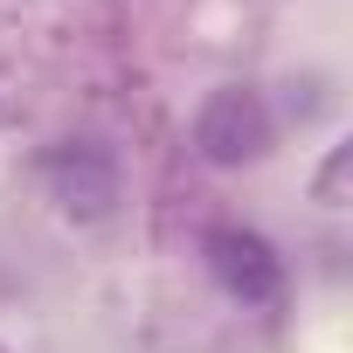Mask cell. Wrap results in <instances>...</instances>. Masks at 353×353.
Wrapping results in <instances>:
<instances>
[{"mask_svg": "<svg viewBox=\"0 0 353 353\" xmlns=\"http://www.w3.org/2000/svg\"><path fill=\"white\" fill-rule=\"evenodd\" d=\"M194 145H201V159H215V166L256 159V152L270 145V111H263V97H256V90H215V97L194 111Z\"/></svg>", "mask_w": 353, "mask_h": 353, "instance_id": "cell-1", "label": "cell"}, {"mask_svg": "<svg viewBox=\"0 0 353 353\" xmlns=\"http://www.w3.org/2000/svg\"><path fill=\"white\" fill-rule=\"evenodd\" d=\"M42 181H49V201H56L63 215H77V222H104V215L118 208V166H111L104 152H90V145L49 152Z\"/></svg>", "mask_w": 353, "mask_h": 353, "instance_id": "cell-2", "label": "cell"}, {"mask_svg": "<svg viewBox=\"0 0 353 353\" xmlns=\"http://www.w3.org/2000/svg\"><path fill=\"white\" fill-rule=\"evenodd\" d=\"M208 270H215V284H222L229 298H243V305H277V298H284V263H277L270 243L250 236V229H215V236H208Z\"/></svg>", "mask_w": 353, "mask_h": 353, "instance_id": "cell-3", "label": "cell"}, {"mask_svg": "<svg viewBox=\"0 0 353 353\" xmlns=\"http://www.w3.org/2000/svg\"><path fill=\"white\" fill-rule=\"evenodd\" d=\"M312 188H319L325 208H339V194H346V152H325V166H319V181H312Z\"/></svg>", "mask_w": 353, "mask_h": 353, "instance_id": "cell-4", "label": "cell"}]
</instances>
